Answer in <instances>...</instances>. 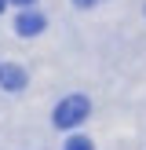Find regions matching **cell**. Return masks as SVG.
I'll return each instance as SVG.
<instances>
[{"mask_svg":"<svg viewBox=\"0 0 146 150\" xmlns=\"http://www.w3.org/2000/svg\"><path fill=\"white\" fill-rule=\"evenodd\" d=\"M88 114H91V103H88L84 95H69V99H62L55 106V125L58 128H73V125H80Z\"/></svg>","mask_w":146,"mask_h":150,"instance_id":"obj_1","label":"cell"},{"mask_svg":"<svg viewBox=\"0 0 146 150\" xmlns=\"http://www.w3.org/2000/svg\"><path fill=\"white\" fill-rule=\"evenodd\" d=\"M0 88L4 92H22L26 88V70L15 66V62H4L0 66Z\"/></svg>","mask_w":146,"mask_h":150,"instance_id":"obj_2","label":"cell"},{"mask_svg":"<svg viewBox=\"0 0 146 150\" xmlns=\"http://www.w3.org/2000/svg\"><path fill=\"white\" fill-rule=\"evenodd\" d=\"M44 26H48V22H44V15H36V11H22L18 22H15V29H18L22 37H36Z\"/></svg>","mask_w":146,"mask_h":150,"instance_id":"obj_3","label":"cell"},{"mask_svg":"<svg viewBox=\"0 0 146 150\" xmlns=\"http://www.w3.org/2000/svg\"><path fill=\"white\" fill-rule=\"evenodd\" d=\"M66 150H91V139H84V136H73L69 143H66Z\"/></svg>","mask_w":146,"mask_h":150,"instance_id":"obj_4","label":"cell"},{"mask_svg":"<svg viewBox=\"0 0 146 150\" xmlns=\"http://www.w3.org/2000/svg\"><path fill=\"white\" fill-rule=\"evenodd\" d=\"M73 4H77V7H91L95 0H73Z\"/></svg>","mask_w":146,"mask_h":150,"instance_id":"obj_5","label":"cell"},{"mask_svg":"<svg viewBox=\"0 0 146 150\" xmlns=\"http://www.w3.org/2000/svg\"><path fill=\"white\" fill-rule=\"evenodd\" d=\"M11 4H22V7H29V4H33V0H11Z\"/></svg>","mask_w":146,"mask_h":150,"instance_id":"obj_6","label":"cell"},{"mask_svg":"<svg viewBox=\"0 0 146 150\" xmlns=\"http://www.w3.org/2000/svg\"><path fill=\"white\" fill-rule=\"evenodd\" d=\"M4 4H7V0H0V11H4Z\"/></svg>","mask_w":146,"mask_h":150,"instance_id":"obj_7","label":"cell"}]
</instances>
